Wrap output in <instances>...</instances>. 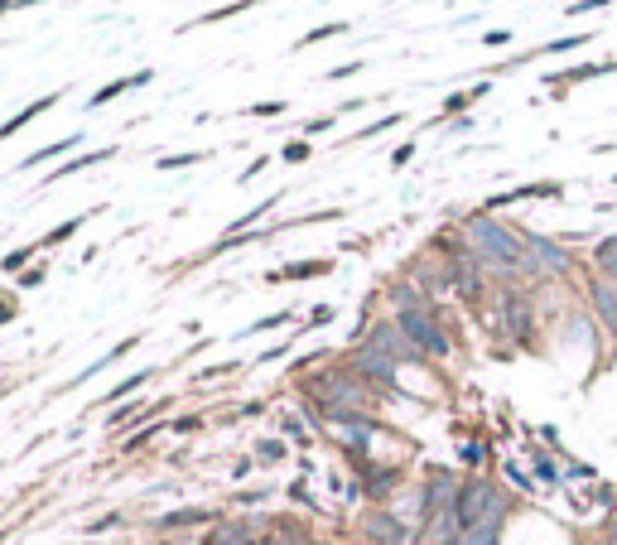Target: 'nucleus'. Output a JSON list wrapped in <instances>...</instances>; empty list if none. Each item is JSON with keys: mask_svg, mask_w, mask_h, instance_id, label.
Wrapping results in <instances>:
<instances>
[{"mask_svg": "<svg viewBox=\"0 0 617 545\" xmlns=\"http://www.w3.org/2000/svg\"><path fill=\"white\" fill-rule=\"evenodd\" d=\"M34 251H39V242H29V246H20V251H10V256H5V261H0V266H5V271H20V266H25L29 256H34Z\"/></svg>", "mask_w": 617, "mask_h": 545, "instance_id": "a878e982", "label": "nucleus"}, {"mask_svg": "<svg viewBox=\"0 0 617 545\" xmlns=\"http://www.w3.org/2000/svg\"><path fill=\"white\" fill-rule=\"evenodd\" d=\"M20 285H25V290H34V285H44V266H34V271H25V275H20Z\"/></svg>", "mask_w": 617, "mask_h": 545, "instance_id": "e433bc0d", "label": "nucleus"}, {"mask_svg": "<svg viewBox=\"0 0 617 545\" xmlns=\"http://www.w3.org/2000/svg\"><path fill=\"white\" fill-rule=\"evenodd\" d=\"M73 145H82V131H78V136H63V140H54V145H44V150H34L29 160H20V169H34V164L54 160V155H63V150H73Z\"/></svg>", "mask_w": 617, "mask_h": 545, "instance_id": "2eb2a0df", "label": "nucleus"}, {"mask_svg": "<svg viewBox=\"0 0 617 545\" xmlns=\"http://www.w3.org/2000/svg\"><path fill=\"white\" fill-rule=\"evenodd\" d=\"M617 73V58H598V63H574V68H564V73H550L545 87H550V97H569V87H579V82H593V78H608Z\"/></svg>", "mask_w": 617, "mask_h": 545, "instance_id": "39448f33", "label": "nucleus"}, {"mask_svg": "<svg viewBox=\"0 0 617 545\" xmlns=\"http://www.w3.org/2000/svg\"><path fill=\"white\" fill-rule=\"evenodd\" d=\"M208 160V150H184V155H164L155 160V169H188V164H203Z\"/></svg>", "mask_w": 617, "mask_h": 545, "instance_id": "aec40b11", "label": "nucleus"}, {"mask_svg": "<svg viewBox=\"0 0 617 545\" xmlns=\"http://www.w3.org/2000/svg\"><path fill=\"white\" fill-rule=\"evenodd\" d=\"M569 5H574V0H569Z\"/></svg>", "mask_w": 617, "mask_h": 545, "instance_id": "79ce46f5", "label": "nucleus"}, {"mask_svg": "<svg viewBox=\"0 0 617 545\" xmlns=\"http://www.w3.org/2000/svg\"><path fill=\"white\" fill-rule=\"evenodd\" d=\"M415 160V140H405L401 150H396V155H391V164H410Z\"/></svg>", "mask_w": 617, "mask_h": 545, "instance_id": "c9c22d12", "label": "nucleus"}, {"mask_svg": "<svg viewBox=\"0 0 617 545\" xmlns=\"http://www.w3.org/2000/svg\"><path fill=\"white\" fill-rule=\"evenodd\" d=\"M309 160V140H290L285 145V164H304Z\"/></svg>", "mask_w": 617, "mask_h": 545, "instance_id": "c756f323", "label": "nucleus"}, {"mask_svg": "<svg viewBox=\"0 0 617 545\" xmlns=\"http://www.w3.org/2000/svg\"><path fill=\"white\" fill-rule=\"evenodd\" d=\"M468 246L473 256L497 266V271H526V242L521 232H511L507 222H497L492 213H473L468 218Z\"/></svg>", "mask_w": 617, "mask_h": 545, "instance_id": "f257e3e1", "label": "nucleus"}, {"mask_svg": "<svg viewBox=\"0 0 617 545\" xmlns=\"http://www.w3.org/2000/svg\"><path fill=\"white\" fill-rule=\"evenodd\" d=\"M280 324H290V309H280V314H270V319H256L246 333H266V328H280Z\"/></svg>", "mask_w": 617, "mask_h": 545, "instance_id": "c85d7f7f", "label": "nucleus"}, {"mask_svg": "<svg viewBox=\"0 0 617 545\" xmlns=\"http://www.w3.org/2000/svg\"><path fill=\"white\" fill-rule=\"evenodd\" d=\"M135 343H140V338H126V343H116V348H111L107 357H97V362H92L87 372H78V377H73V382H68V386H82V382H92L97 372H107L111 362H121V357H126V353H135Z\"/></svg>", "mask_w": 617, "mask_h": 545, "instance_id": "ddd939ff", "label": "nucleus"}, {"mask_svg": "<svg viewBox=\"0 0 617 545\" xmlns=\"http://www.w3.org/2000/svg\"><path fill=\"white\" fill-rule=\"evenodd\" d=\"M304 131H309V136H319V131H333V116H319V121H309Z\"/></svg>", "mask_w": 617, "mask_h": 545, "instance_id": "58836bf2", "label": "nucleus"}, {"mask_svg": "<svg viewBox=\"0 0 617 545\" xmlns=\"http://www.w3.org/2000/svg\"><path fill=\"white\" fill-rule=\"evenodd\" d=\"M58 102V92H49V97H39V102H29V107H20L15 111V116H10V121H5V126H0V140H10V136H20V131H25L29 121H39V116H44V111L54 107Z\"/></svg>", "mask_w": 617, "mask_h": 545, "instance_id": "9d476101", "label": "nucleus"}, {"mask_svg": "<svg viewBox=\"0 0 617 545\" xmlns=\"http://www.w3.org/2000/svg\"><path fill=\"white\" fill-rule=\"evenodd\" d=\"M507 517V497L502 488H492L487 478H473L458 488V526L463 531H478V526H502Z\"/></svg>", "mask_w": 617, "mask_h": 545, "instance_id": "f03ea898", "label": "nucleus"}, {"mask_svg": "<svg viewBox=\"0 0 617 545\" xmlns=\"http://www.w3.org/2000/svg\"><path fill=\"white\" fill-rule=\"evenodd\" d=\"M603 545H617V536H613V541H603Z\"/></svg>", "mask_w": 617, "mask_h": 545, "instance_id": "a19ab883", "label": "nucleus"}, {"mask_svg": "<svg viewBox=\"0 0 617 545\" xmlns=\"http://www.w3.org/2000/svg\"><path fill=\"white\" fill-rule=\"evenodd\" d=\"M87 218H92V213H82V218L58 222V227H54V232H49V237H44V242H39V246H58V242H68V237H73V232H78V227H82V222H87Z\"/></svg>", "mask_w": 617, "mask_h": 545, "instance_id": "412c9836", "label": "nucleus"}, {"mask_svg": "<svg viewBox=\"0 0 617 545\" xmlns=\"http://www.w3.org/2000/svg\"><path fill=\"white\" fill-rule=\"evenodd\" d=\"M25 5H39V0H10V10H25Z\"/></svg>", "mask_w": 617, "mask_h": 545, "instance_id": "ea45409f", "label": "nucleus"}, {"mask_svg": "<svg viewBox=\"0 0 617 545\" xmlns=\"http://www.w3.org/2000/svg\"><path fill=\"white\" fill-rule=\"evenodd\" d=\"M150 377H155V367H145V372H135V377H126V382L116 386V391H107L102 401H121V396H131L135 386H145V382H150Z\"/></svg>", "mask_w": 617, "mask_h": 545, "instance_id": "4be33fe9", "label": "nucleus"}, {"mask_svg": "<svg viewBox=\"0 0 617 545\" xmlns=\"http://www.w3.org/2000/svg\"><path fill=\"white\" fill-rule=\"evenodd\" d=\"M285 111V102L275 97V102H251V116H280Z\"/></svg>", "mask_w": 617, "mask_h": 545, "instance_id": "7c9ffc66", "label": "nucleus"}, {"mask_svg": "<svg viewBox=\"0 0 617 545\" xmlns=\"http://www.w3.org/2000/svg\"><path fill=\"white\" fill-rule=\"evenodd\" d=\"M328 319H333V304H319V309H314V314H309V328L328 324Z\"/></svg>", "mask_w": 617, "mask_h": 545, "instance_id": "f704fd0d", "label": "nucleus"}, {"mask_svg": "<svg viewBox=\"0 0 617 545\" xmlns=\"http://www.w3.org/2000/svg\"><path fill=\"white\" fill-rule=\"evenodd\" d=\"M198 521H208V512L184 507V512H169V517H160V526H198Z\"/></svg>", "mask_w": 617, "mask_h": 545, "instance_id": "b1692460", "label": "nucleus"}, {"mask_svg": "<svg viewBox=\"0 0 617 545\" xmlns=\"http://www.w3.org/2000/svg\"><path fill=\"white\" fill-rule=\"evenodd\" d=\"M487 92H492V78H483V82H473V87H463V92H454V97L444 102V116H458V111H468L473 102H483Z\"/></svg>", "mask_w": 617, "mask_h": 545, "instance_id": "f8f14e48", "label": "nucleus"}, {"mask_svg": "<svg viewBox=\"0 0 617 545\" xmlns=\"http://www.w3.org/2000/svg\"><path fill=\"white\" fill-rule=\"evenodd\" d=\"M593 309H598V319H603V328L617 338V285L613 280H593Z\"/></svg>", "mask_w": 617, "mask_h": 545, "instance_id": "6e6552de", "label": "nucleus"}, {"mask_svg": "<svg viewBox=\"0 0 617 545\" xmlns=\"http://www.w3.org/2000/svg\"><path fill=\"white\" fill-rule=\"evenodd\" d=\"M497 531L502 526H478V531H458L449 545H497Z\"/></svg>", "mask_w": 617, "mask_h": 545, "instance_id": "a211bd4d", "label": "nucleus"}, {"mask_svg": "<svg viewBox=\"0 0 617 545\" xmlns=\"http://www.w3.org/2000/svg\"><path fill=\"white\" fill-rule=\"evenodd\" d=\"M256 454H261L266 464H280V459H285V444H280V439H261V444H256Z\"/></svg>", "mask_w": 617, "mask_h": 545, "instance_id": "bb28decb", "label": "nucleus"}, {"mask_svg": "<svg viewBox=\"0 0 617 545\" xmlns=\"http://www.w3.org/2000/svg\"><path fill=\"white\" fill-rule=\"evenodd\" d=\"M357 372L362 377H372V382H396V357H386V353H376V348H362L357 353Z\"/></svg>", "mask_w": 617, "mask_h": 545, "instance_id": "0eeeda50", "label": "nucleus"}, {"mask_svg": "<svg viewBox=\"0 0 617 545\" xmlns=\"http://www.w3.org/2000/svg\"><path fill=\"white\" fill-rule=\"evenodd\" d=\"M396 324H401V333L410 338V343H415V348H425L430 357H444V353H449V338H444V328L434 324L425 309H401V319H396Z\"/></svg>", "mask_w": 617, "mask_h": 545, "instance_id": "20e7f679", "label": "nucleus"}, {"mask_svg": "<svg viewBox=\"0 0 617 545\" xmlns=\"http://www.w3.org/2000/svg\"><path fill=\"white\" fill-rule=\"evenodd\" d=\"M593 266L603 271V280H613V285H617V232L593 246Z\"/></svg>", "mask_w": 617, "mask_h": 545, "instance_id": "4468645a", "label": "nucleus"}, {"mask_svg": "<svg viewBox=\"0 0 617 545\" xmlns=\"http://www.w3.org/2000/svg\"><path fill=\"white\" fill-rule=\"evenodd\" d=\"M608 5H613V0H574L564 15H598V10H608Z\"/></svg>", "mask_w": 617, "mask_h": 545, "instance_id": "cd10ccee", "label": "nucleus"}, {"mask_svg": "<svg viewBox=\"0 0 617 545\" xmlns=\"http://www.w3.org/2000/svg\"><path fill=\"white\" fill-rule=\"evenodd\" d=\"M251 5H261V0H237V5H222V10H208V15H198V20H188L179 29H193V25H217V20H232V15H242Z\"/></svg>", "mask_w": 617, "mask_h": 545, "instance_id": "dca6fc26", "label": "nucleus"}, {"mask_svg": "<svg viewBox=\"0 0 617 545\" xmlns=\"http://www.w3.org/2000/svg\"><path fill=\"white\" fill-rule=\"evenodd\" d=\"M391 126H401V111H391L386 121H372L367 131H357V136H352V140H372V136H381V131H391Z\"/></svg>", "mask_w": 617, "mask_h": 545, "instance_id": "393cba45", "label": "nucleus"}, {"mask_svg": "<svg viewBox=\"0 0 617 545\" xmlns=\"http://www.w3.org/2000/svg\"><path fill=\"white\" fill-rule=\"evenodd\" d=\"M526 242V271L531 275H564L569 271V251L555 237H540V232H521Z\"/></svg>", "mask_w": 617, "mask_h": 545, "instance_id": "7ed1b4c3", "label": "nucleus"}, {"mask_svg": "<svg viewBox=\"0 0 617 545\" xmlns=\"http://www.w3.org/2000/svg\"><path fill=\"white\" fill-rule=\"evenodd\" d=\"M367 531H372V536H386V545H401L405 541V531L391 517H372V521H367Z\"/></svg>", "mask_w": 617, "mask_h": 545, "instance_id": "6ab92c4d", "label": "nucleus"}, {"mask_svg": "<svg viewBox=\"0 0 617 545\" xmlns=\"http://www.w3.org/2000/svg\"><path fill=\"white\" fill-rule=\"evenodd\" d=\"M328 271H333V261H290L285 271H270L266 280L280 285V280H314V275H328Z\"/></svg>", "mask_w": 617, "mask_h": 545, "instance_id": "9b49d317", "label": "nucleus"}, {"mask_svg": "<svg viewBox=\"0 0 617 545\" xmlns=\"http://www.w3.org/2000/svg\"><path fill=\"white\" fill-rule=\"evenodd\" d=\"M362 68H367V63H362V58H352V63H343V68H333L328 78H333V82H338V78H352V73H362Z\"/></svg>", "mask_w": 617, "mask_h": 545, "instance_id": "473e14b6", "label": "nucleus"}, {"mask_svg": "<svg viewBox=\"0 0 617 545\" xmlns=\"http://www.w3.org/2000/svg\"><path fill=\"white\" fill-rule=\"evenodd\" d=\"M483 44H487V49H502V44H511V29H487Z\"/></svg>", "mask_w": 617, "mask_h": 545, "instance_id": "2f4dec72", "label": "nucleus"}, {"mask_svg": "<svg viewBox=\"0 0 617 545\" xmlns=\"http://www.w3.org/2000/svg\"><path fill=\"white\" fill-rule=\"evenodd\" d=\"M536 473L545 478V483H560V478H555V464H550V459H536Z\"/></svg>", "mask_w": 617, "mask_h": 545, "instance_id": "4c0bfd02", "label": "nucleus"}, {"mask_svg": "<svg viewBox=\"0 0 617 545\" xmlns=\"http://www.w3.org/2000/svg\"><path fill=\"white\" fill-rule=\"evenodd\" d=\"M145 82H155V68H140V73H131V78H116V82H107L102 92H92V102H87V107H107V102H116V97H126L131 87H145Z\"/></svg>", "mask_w": 617, "mask_h": 545, "instance_id": "1a4fd4ad", "label": "nucleus"}, {"mask_svg": "<svg viewBox=\"0 0 617 545\" xmlns=\"http://www.w3.org/2000/svg\"><path fill=\"white\" fill-rule=\"evenodd\" d=\"M116 155V145H107V150H92V155H78V160H68L63 169H54L49 179H63V174H78V169H92V164H102V160H111Z\"/></svg>", "mask_w": 617, "mask_h": 545, "instance_id": "f3484780", "label": "nucleus"}, {"mask_svg": "<svg viewBox=\"0 0 617 545\" xmlns=\"http://www.w3.org/2000/svg\"><path fill=\"white\" fill-rule=\"evenodd\" d=\"M521 198H564V184L560 179H540V184H521V189H507V193H492L483 203V213H497V208H511Z\"/></svg>", "mask_w": 617, "mask_h": 545, "instance_id": "423d86ee", "label": "nucleus"}, {"mask_svg": "<svg viewBox=\"0 0 617 545\" xmlns=\"http://www.w3.org/2000/svg\"><path fill=\"white\" fill-rule=\"evenodd\" d=\"M348 29V20H333V25H319V29H309L304 39H299V49H309V44H319V39H333V34H343Z\"/></svg>", "mask_w": 617, "mask_h": 545, "instance_id": "5701e85b", "label": "nucleus"}, {"mask_svg": "<svg viewBox=\"0 0 617 545\" xmlns=\"http://www.w3.org/2000/svg\"><path fill=\"white\" fill-rule=\"evenodd\" d=\"M213 545H246V536H242V531H217Z\"/></svg>", "mask_w": 617, "mask_h": 545, "instance_id": "72a5a7b5", "label": "nucleus"}]
</instances>
